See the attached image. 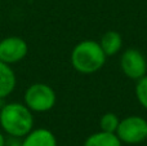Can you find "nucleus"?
Listing matches in <instances>:
<instances>
[{"instance_id":"1","label":"nucleus","mask_w":147,"mask_h":146,"mask_svg":"<svg viewBox=\"0 0 147 146\" xmlns=\"http://www.w3.org/2000/svg\"><path fill=\"white\" fill-rule=\"evenodd\" d=\"M0 126L8 136L23 137L34 129L32 111L21 102H9L0 107Z\"/></svg>"},{"instance_id":"2","label":"nucleus","mask_w":147,"mask_h":146,"mask_svg":"<svg viewBox=\"0 0 147 146\" xmlns=\"http://www.w3.org/2000/svg\"><path fill=\"white\" fill-rule=\"evenodd\" d=\"M107 56L99 45V41L86 40L79 41L71 52V65L78 72L84 75L99 71L106 64Z\"/></svg>"},{"instance_id":"3","label":"nucleus","mask_w":147,"mask_h":146,"mask_svg":"<svg viewBox=\"0 0 147 146\" xmlns=\"http://www.w3.org/2000/svg\"><path fill=\"white\" fill-rule=\"evenodd\" d=\"M23 101L32 113H47L54 107L57 96L49 84L34 83L26 89Z\"/></svg>"},{"instance_id":"4","label":"nucleus","mask_w":147,"mask_h":146,"mask_svg":"<svg viewBox=\"0 0 147 146\" xmlns=\"http://www.w3.org/2000/svg\"><path fill=\"white\" fill-rule=\"evenodd\" d=\"M116 135L123 144H142L147 140V120L140 115L125 116L120 120Z\"/></svg>"},{"instance_id":"5","label":"nucleus","mask_w":147,"mask_h":146,"mask_svg":"<svg viewBox=\"0 0 147 146\" xmlns=\"http://www.w3.org/2000/svg\"><path fill=\"white\" fill-rule=\"evenodd\" d=\"M120 69L129 79L138 80L147 74V61L141 51L128 48L120 57Z\"/></svg>"},{"instance_id":"6","label":"nucleus","mask_w":147,"mask_h":146,"mask_svg":"<svg viewBox=\"0 0 147 146\" xmlns=\"http://www.w3.org/2000/svg\"><path fill=\"white\" fill-rule=\"evenodd\" d=\"M28 53V44L20 36H8L0 40V61L8 65L21 62Z\"/></svg>"},{"instance_id":"7","label":"nucleus","mask_w":147,"mask_h":146,"mask_svg":"<svg viewBox=\"0 0 147 146\" xmlns=\"http://www.w3.org/2000/svg\"><path fill=\"white\" fill-rule=\"evenodd\" d=\"M22 146H57V139L49 129L36 128L22 139Z\"/></svg>"},{"instance_id":"8","label":"nucleus","mask_w":147,"mask_h":146,"mask_svg":"<svg viewBox=\"0 0 147 146\" xmlns=\"http://www.w3.org/2000/svg\"><path fill=\"white\" fill-rule=\"evenodd\" d=\"M17 78L12 69V65L0 61V100L7 98L16 89Z\"/></svg>"},{"instance_id":"9","label":"nucleus","mask_w":147,"mask_h":146,"mask_svg":"<svg viewBox=\"0 0 147 146\" xmlns=\"http://www.w3.org/2000/svg\"><path fill=\"white\" fill-rule=\"evenodd\" d=\"M99 45L103 49L105 54L107 57H111L117 54L123 48V38L120 32L114 30H109L101 36Z\"/></svg>"},{"instance_id":"10","label":"nucleus","mask_w":147,"mask_h":146,"mask_svg":"<svg viewBox=\"0 0 147 146\" xmlns=\"http://www.w3.org/2000/svg\"><path fill=\"white\" fill-rule=\"evenodd\" d=\"M83 146H123V142L116 133L99 131L86 137Z\"/></svg>"},{"instance_id":"11","label":"nucleus","mask_w":147,"mask_h":146,"mask_svg":"<svg viewBox=\"0 0 147 146\" xmlns=\"http://www.w3.org/2000/svg\"><path fill=\"white\" fill-rule=\"evenodd\" d=\"M120 119L114 113H105L99 119V129L109 133H116Z\"/></svg>"},{"instance_id":"12","label":"nucleus","mask_w":147,"mask_h":146,"mask_svg":"<svg viewBox=\"0 0 147 146\" xmlns=\"http://www.w3.org/2000/svg\"><path fill=\"white\" fill-rule=\"evenodd\" d=\"M136 97L140 105L147 110V74L143 78L137 80L136 84Z\"/></svg>"},{"instance_id":"13","label":"nucleus","mask_w":147,"mask_h":146,"mask_svg":"<svg viewBox=\"0 0 147 146\" xmlns=\"http://www.w3.org/2000/svg\"><path fill=\"white\" fill-rule=\"evenodd\" d=\"M5 146H22V139L9 136L8 139H5Z\"/></svg>"},{"instance_id":"14","label":"nucleus","mask_w":147,"mask_h":146,"mask_svg":"<svg viewBox=\"0 0 147 146\" xmlns=\"http://www.w3.org/2000/svg\"><path fill=\"white\" fill-rule=\"evenodd\" d=\"M0 146H5V137L1 132H0Z\"/></svg>"},{"instance_id":"15","label":"nucleus","mask_w":147,"mask_h":146,"mask_svg":"<svg viewBox=\"0 0 147 146\" xmlns=\"http://www.w3.org/2000/svg\"><path fill=\"white\" fill-rule=\"evenodd\" d=\"M0 1H1V0H0Z\"/></svg>"}]
</instances>
